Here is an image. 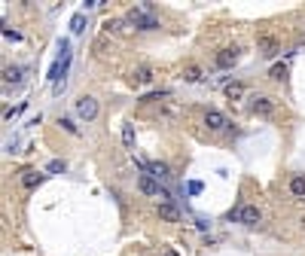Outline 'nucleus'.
<instances>
[{
  "instance_id": "obj_14",
  "label": "nucleus",
  "mask_w": 305,
  "mask_h": 256,
  "mask_svg": "<svg viewBox=\"0 0 305 256\" xmlns=\"http://www.w3.org/2000/svg\"><path fill=\"white\" fill-rule=\"evenodd\" d=\"M19 80H22V67H6V70H3V83H12V85H15Z\"/></svg>"
},
{
  "instance_id": "obj_3",
  "label": "nucleus",
  "mask_w": 305,
  "mask_h": 256,
  "mask_svg": "<svg viewBox=\"0 0 305 256\" xmlns=\"http://www.w3.org/2000/svg\"><path fill=\"white\" fill-rule=\"evenodd\" d=\"M137 186H140V192H143V195H159V198H168V192H165V189H159V180H156V177H150V174H140Z\"/></svg>"
},
{
  "instance_id": "obj_2",
  "label": "nucleus",
  "mask_w": 305,
  "mask_h": 256,
  "mask_svg": "<svg viewBox=\"0 0 305 256\" xmlns=\"http://www.w3.org/2000/svg\"><path fill=\"white\" fill-rule=\"evenodd\" d=\"M229 219H238V223H244V226H257L260 219H262V213H260L257 205H244V208H238V211H232Z\"/></svg>"
},
{
  "instance_id": "obj_19",
  "label": "nucleus",
  "mask_w": 305,
  "mask_h": 256,
  "mask_svg": "<svg viewBox=\"0 0 305 256\" xmlns=\"http://www.w3.org/2000/svg\"><path fill=\"white\" fill-rule=\"evenodd\" d=\"M122 143H125V146H131V143H134V131H131V125H125V128H122Z\"/></svg>"
},
{
  "instance_id": "obj_12",
  "label": "nucleus",
  "mask_w": 305,
  "mask_h": 256,
  "mask_svg": "<svg viewBox=\"0 0 305 256\" xmlns=\"http://www.w3.org/2000/svg\"><path fill=\"white\" fill-rule=\"evenodd\" d=\"M226 98H229V101H241V98H244V85H241V83H229V85H226Z\"/></svg>"
},
{
  "instance_id": "obj_23",
  "label": "nucleus",
  "mask_w": 305,
  "mask_h": 256,
  "mask_svg": "<svg viewBox=\"0 0 305 256\" xmlns=\"http://www.w3.org/2000/svg\"><path fill=\"white\" fill-rule=\"evenodd\" d=\"M6 40H22V34H15V31H3Z\"/></svg>"
},
{
  "instance_id": "obj_4",
  "label": "nucleus",
  "mask_w": 305,
  "mask_h": 256,
  "mask_svg": "<svg viewBox=\"0 0 305 256\" xmlns=\"http://www.w3.org/2000/svg\"><path fill=\"white\" fill-rule=\"evenodd\" d=\"M77 113L88 122V119H95L98 116V101L95 98H88V95H83L80 101H77Z\"/></svg>"
},
{
  "instance_id": "obj_22",
  "label": "nucleus",
  "mask_w": 305,
  "mask_h": 256,
  "mask_svg": "<svg viewBox=\"0 0 305 256\" xmlns=\"http://www.w3.org/2000/svg\"><path fill=\"white\" fill-rule=\"evenodd\" d=\"M58 125L64 128V131H70V134H77V125H74V122H70V119H61Z\"/></svg>"
},
{
  "instance_id": "obj_16",
  "label": "nucleus",
  "mask_w": 305,
  "mask_h": 256,
  "mask_svg": "<svg viewBox=\"0 0 305 256\" xmlns=\"http://www.w3.org/2000/svg\"><path fill=\"white\" fill-rule=\"evenodd\" d=\"M183 80H186V83H199V80H202V70L195 67V64L186 67V70H183Z\"/></svg>"
},
{
  "instance_id": "obj_9",
  "label": "nucleus",
  "mask_w": 305,
  "mask_h": 256,
  "mask_svg": "<svg viewBox=\"0 0 305 256\" xmlns=\"http://www.w3.org/2000/svg\"><path fill=\"white\" fill-rule=\"evenodd\" d=\"M40 183H43V174H40V171H25V174H22V186H25V189H37Z\"/></svg>"
},
{
  "instance_id": "obj_21",
  "label": "nucleus",
  "mask_w": 305,
  "mask_h": 256,
  "mask_svg": "<svg viewBox=\"0 0 305 256\" xmlns=\"http://www.w3.org/2000/svg\"><path fill=\"white\" fill-rule=\"evenodd\" d=\"M64 168H67V165H64L61 159H52V162H49V171H52V174H58V171H64Z\"/></svg>"
},
{
  "instance_id": "obj_15",
  "label": "nucleus",
  "mask_w": 305,
  "mask_h": 256,
  "mask_svg": "<svg viewBox=\"0 0 305 256\" xmlns=\"http://www.w3.org/2000/svg\"><path fill=\"white\" fill-rule=\"evenodd\" d=\"M290 192L299 195V198L305 195V177H293V180H290Z\"/></svg>"
},
{
  "instance_id": "obj_5",
  "label": "nucleus",
  "mask_w": 305,
  "mask_h": 256,
  "mask_svg": "<svg viewBox=\"0 0 305 256\" xmlns=\"http://www.w3.org/2000/svg\"><path fill=\"white\" fill-rule=\"evenodd\" d=\"M250 110H254V113H260V116H272V113H275V101L265 98V95H260V98L250 101Z\"/></svg>"
},
{
  "instance_id": "obj_13",
  "label": "nucleus",
  "mask_w": 305,
  "mask_h": 256,
  "mask_svg": "<svg viewBox=\"0 0 305 256\" xmlns=\"http://www.w3.org/2000/svg\"><path fill=\"white\" fill-rule=\"evenodd\" d=\"M131 80H134L137 85H143V83H150V80H153V70H150V67H137Z\"/></svg>"
},
{
  "instance_id": "obj_11",
  "label": "nucleus",
  "mask_w": 305,
  "mask_h": 256,
  "mask_svg": "<svg viewBox=\"0 0 305 256\" xmlns=\"http://www.w3.org/2000/svg\"><path fill=\"white\" fill-rule=\"evenodd\" d=\"M147 174L156 177V180H165V177H168V165H165V162H150V165H147Z\"/></svg>"
},
{
  "instance_id": "obj_18",
  "label": "nucleus",
  "mask_w": 305,
  "mask_h": 256,
  "mask_svg": "<svg viewBox=\"0 0 305 256\" xmlns=\"http://www.w3.org/2000/svg\"><path fill=\"white\" fill-rule=\"evenodd\" d=\"M268 77H272V80H284V77H287V64H275Z\"/></svg>"
},
{
  "instance_id": "obj_20",
  "label": "nucleus",
  "mask_w": 305,
  "mask_h": 256,
  "mask_svg": "<svg viewBox=\"0 0 305 256\" xmlns=\"http://www.w3.org/2000/svg\"><path fill=\"white\" fill-rule=\"evenodd\" d=\"M104 31H107V34H119V31H122V22H119V18H113V22L104 25Z\"/></svg>"
},
{
  "instance_id": "obj_7",
  "label": "nucleus",
  "mask_w": 305,
  "mask_h": 256,
  "mask_svg": "<svg viewBox=\"0 0 305 256\" xmlns=\"http://www.w3.org/2000/svg\"><path fill=\"white\" fill-rule=\"evenodd\" d=\"M205 125L211 128V131H220V128H226L229 122H226L223 113H217V110H208V113H205Z\"/></svg>"
},
{
  "instance_id": "obj_1",
  "label": "nucleus",
  "mask_w": 305,
  "mask_h": 256,
  "mask_svg": "<svg viewBox=\"0 0 305 256\" xmlns=\"http://www.w3.org/2000/svg\"><path fill=\"white\" fill-rule=\"evenodd\" d=\"M129 22H131L137 31H156V28H159V18H156V15H150L147 9H140V6L129 12Z\"/></svg>"
},
{
  "instance_id": "obj_6",
  "label": "nucleus",
  "mask_w": 305,
  "mask_h": 256,
  "mask_svg": "<svg viewBox=\"0 0 305 256\" xmlns=\"http://www.w3.org/2000/svg\"><path fill=\"white\" fill-rule=\"evenodd\" d=\"M238 55H241V49H238V46H232V49H220L214 61H217V67H232V64L238 61Z\"/></svg>"
},
{
  "instance_id": "obj_24",
  "label": "nucleus",
  "mask_w": 305,
  "mask_h": 256,
  "mask_svg": "<svg viewBox=\"0 0 305 256\" xmlns=\"http://www.w3.org/2000/svg\"><path fill=\"white\" fill-rule=\"evenodd\" d=\"M165 256H180V253H177V250H171V247H168V250H165Z\"/></svg>"
},
{
  "instance_id": "obj_25",
  "label": "nucleus",
  "mask_w": 305,
  "mask_h": 256,
  "mask_svg": "<svg viewBox=\"0 0 305 256\" xmlns=\"http://www.w3.org/2000/svg\"><path fill=\"white\" fill-rule=\"evenodd\" d=\"M302 229H305V216H302Z\"/></svg>"
},
{
  "instance_id": "obj_10",
  "label": "nucleus",
  "mask_w": 305,
  "mask_h": 256,
  "mask_svg": "<svg viewBox=\"0 0 305 256\" xmlns=\"http://www.w3.org/2000/svg\"><path fill=\"white\" fill-rule=\"evenodd\" d=\"M260 49L265 58H275L278 55V40H272V37H260Z\"/></svg>"
},
{
  "instance_id": "obj_8",
  "label": "nucleus",
  "mask_w": 305,
  "mask_h": 256,
  "mask_svg": "<svg viewBox=\"0 0 305 256\" xmlns=\"http://www.w3.org/2000/svg\"><path fill=\"white\" fill-rule=\"evenodd\" d=\"M159 216L168 219V223H180V211H177L171 201H162V205H159Z\"/></svg>"
},
{
  "instance_id": "obj_17",
  "label": "nucleus",
  "mask_w": 305,
  "mask_h": 256,
  "mask_svg": "<svg viewBox=\"0 0 305 256\" xmlns=\"http://www.w3.org/2000/svg\"><path fill=\"white\" fill-rule=\"evenodd\" d=\"M83 25H86V15H83V12H77L74 18H70V31H74V34H80Z\"/></svg>"
}]
</instances>
